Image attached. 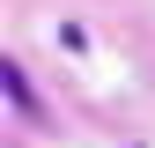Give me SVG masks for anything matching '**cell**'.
I'll list each match as a JSON object with an SVG mask.
<instances>
[{
  "instance_id": "1",
  "label": "cell",
  "mask_w": 155,
  "mask_h": 148,
  "mask_svg": "<svg viewBox=\"0 0 155 148\" xmlns=\"http://www.w3.org/2000/svg\"><path fill=\"white\" fill-rule=\"evenodd\" d=\"M0 89H8V111L22 126H45V96L30 89V74H22V59H0Z\"/></svg>"
}]
</instances>
